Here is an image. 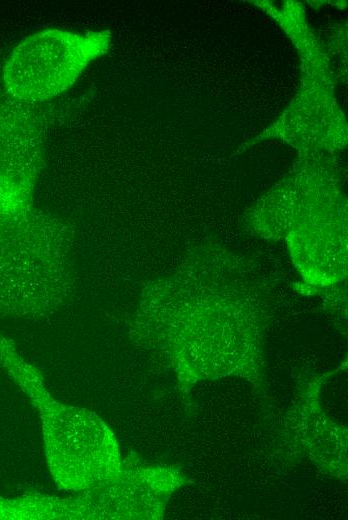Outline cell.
I'll list each match as a JSON object with an SVG mask.
<instances>
[{"instance_id":"1","label":"cell","mask_w":348,"mask_h":520,"mask_svg":"<svg viewBox=\"0 0 348 520\" xmlns=\"http://www.w3.org/2000/svg\"><path fill=\"white\" fill-rule=\"evenodd\" d=\"M109 31L78 33L45 29L19 42L2 68L7 95L41 104L67 91L88 65L110 46Z\"/></svg>"},{"instance_id":"2","label":"cell","mask_w":348,"mask_h":520,"mask_svg":"<svg viewBox=\"0 0 348 520\" xmlns=\"http://www.w3.org/2000/svg\"><path fill=\"white\" fill-rule=\"evenodd\" d=\"M41 104L0 100V215L31 209L47 118Z\"/></svg>"},{"instance_id":"3","label":"cell","mask_w":348,"mask_h":520,"mask_svg":"<svg viewBox=\"0 0 348 520\" xmlns=\"http://www.w3.org/2000/svg\"><path fill=\"white\" fill-rule=\"evenodd\" d=\"M43 220L31 209L0 215V301H18L37 285Z\"/></svg>"}]
</instances>
